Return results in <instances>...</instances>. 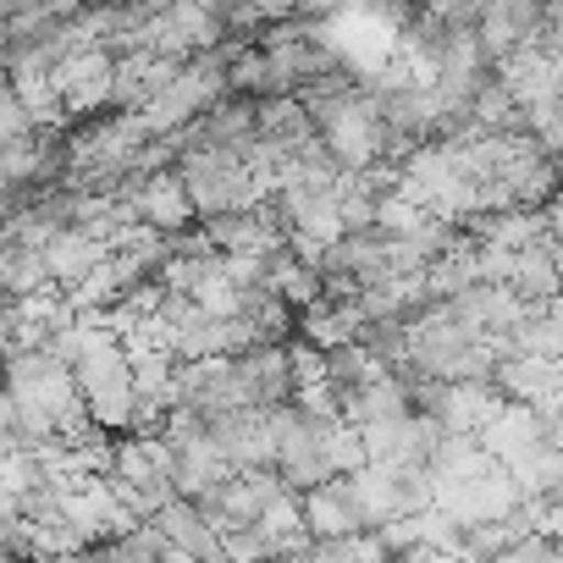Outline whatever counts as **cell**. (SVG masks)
Returning a JSON list of instances; mask_svg holds the SVG:
<instances>
[{"mask_svg": "<svg viewBox=\"0 0 563 563\" xmlns=\"http://www.w3.org/2000/svg\"><path fill=\"white\" fill-rule=\"evenodd\" d=\"M73 382H78V398L89 404L95 426L111 431V437H128L133 426V404H139V382H133V360H128V343L122 332H100V343L73 365Z\"/></svg>", "mask_w": 563, "mask_h": 563, "instance_id": "6da1fadb", "label": "cell"}, {"mask_svg": "<svg viewBox=\"0 0 563 563\" xmlns=\"http://www.w3.org/2000/svg\"><path fill=\"white\" fill-rule=\"evenodd\" d=\"M177 177H183L199 221L227 216V210H249V205L265 199V183L249 172V161L238 150H183Z\"/></svg>", "mask_w": 563, "mask_h": 563, "instance_id": "7a4b0ae2", "label": "cell"}, {"mask_svg": "<svg viewBox=\"0 0 563 563\" xmlns=\"http://www.w3.org/2000/svg\"><path fill=\"white\" fill-rule=\"evenodd\" d=\"M238 387L249 409H276V404H294L299 398V371H294V349L288 343H265L249 354H232Z\"/></svg>", "mask_w": 563, "mask_h": 563, "instance_id": "3957f363", "label": "cell"}, {"mask_svg": "<svg viewBox=\"0 0 563 563\" xmlns=\"http://www.w3.org/2000/svg\"><path fill=\"white\" fill-rule=\"evenodd\" d=\"M117 243V227L111 221H89V227H67L45 243V271H51V288L56 294H73L78 282L111 254Z\"/></svg>", "mask_w": 563, "mask_h": 563, "instance_id": "277c9868", "label": "cell"}, {"mask_svg": "<svg viewBox=\"0 0 563 563\" xmlns=\"http://www.w3.org/2000/svg\"><path fill=\"white\" fill-rule=\"evenodd\" d=\"M541 29V0H486V12L475 18V40L492 62H508L525 51Z\"/></svg>", "mask_w": 563, "mask_h": 563, "instance_id": "5b68a950", "label": "cell"}, {"mask_svg": "<svg viewBox=\"0 0 563 563\" xmlns=\"http://www.w3.org/2000/svg\"><path fill=\"white\" fill-rule=\"evenodd\" d=\"M183 73V62L161 56V51H133L117 56V78H111V111H144L172 78Z\"/></svg>", "mask_w": 563, "mask_h": 563, "instance_id": "8992f818", "label": "cell"}, {"mask_svg": "<svg viewBox=\"0 0 563 563\" xmlns=\"http://www.w3.org/2000/svg\"><path fill=\"white\" fill-rule=\"evenodd\" d=\"M299 514H305V530L310 541H338V536H360V508H354V492H349V475H332L327 486L305 492L299 497Z\"/></svg>", "mask_w": 563, "mask_h": 563, "instance_id": "52a82bcc", "label": "cell"}, {"mask_svg": "<svg viewBox=\"0 0 563 563\" xmlns=\"http://www.w3.org/2000/svg\"><path fill=\"white\" fill-rule=\"evenodd\" d=\"M254 139L271 144V150L299 155V150L316 144L321 133H316V122H310V111H305L299 95H276V100H254Z\"/></svg>", "mask_w": 563, "mask_h": 563, "instance_id": "ba28073f", "label": "cell"}, {"mask_svg": "<svg viewBox=\"0 0 563 563\" xmlns=\"http://www.w3.org/2000/svg\"><path fill=\"white\" fill-rule=\"evenodd\" d=\"M387 376V365L365 349V343H338V349H321V382L343 398V409H349V398H360L371 382H382Z\"/></svg>", "mask_w": 563, "mask_h": 563, "instance_id": "9c48e42d", "label": "cell"}, {"mask_svg": "<svg viewBox=\"0 0 563 563\" xmlns=\"http://www.w3.org/2000/svg\"><path fill=\"white\" fill-rule=\"evenodd\" d=\"M155 525H161V536L172 541V547H183V552H194L199 563H210V558H221V536L205 525V514L194 508V497H172L161 514H155Z\"/></svg>", "mask_w": 563, "mask_h": 563, "instance_id": "30bf717a", "label": "cell"}, {"mask_svg": "<svg viewBox=\"0 0 563 563\" xmlns=\"http://www.w3.org/2000/svg\"><path fill=\"white\" fill-rule=\"evenodd\" d=\"M18 448H34V442H29V426H23L18 398L0 387V453H18Z\"/></svg>", "mask_w": 563, "mask_h": 563, "instance_id": "8fae6325", "label": "cell"}, {"mask_svg": "<svg viewBox=\"0 0 563 563\" xmlns=\"http://www.w3.org/2000/svg\"><path fill=\"white\" fill-rule=\"evenodd\" d=\"M536 327H541V338H547V349H552V360H563V288L536 310Z\"/></svg>", "mask_w": 563, "mask_h": 563, "instance_id": "7c38bea8", "label": "cell"}, {"mask_svg": "<svg viewBox=\"0 0 563 563\" xmlns=\"http://www.w3.org/2000/svg\"><path fill=\"white\" fill-rule=\"evenodd\" d=\"M62 563H117V558H111V541H89V547H78V552H67Z\"/></svg>", "mask_w": 563, "mask_h": 563, "instance_id": "4fadbf2b", "label": "cell"}]
</instances>
